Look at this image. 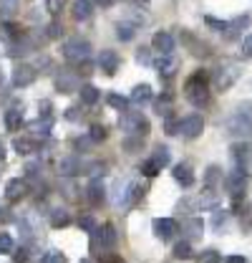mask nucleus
Returning a JSON list of instances; mask_svg holds the SVG:
<instances>
[{
	"mask_svg": "<svg viewBox=\"0 0 252 263\" xmlns=\"http://www.w3.org/2000/svg\"><path fill=\"white\" fill-rule=\"evenodd\" d=\"M184 97L197 109H202V106L209 104V73L207 71L199 68V71H194L189 76L187 84H184Z\"/></svg>",
	"mask_w": 252,
	"mask_h": 263,
	"instance_id": "1",
	"label": "nucleus"
},
{
	"mask_svg": "<svg viewBox=\"0 0 252 263\" xmlns=\"http://www.w3.org/2000/svg\"><path fill=\"white\" fill-rule=\"evenodd\" d=\"M224 127L229 134H235V137H250L252 134V104H240L232 114H229V119L224 122Z\"/></svg>",
	"mask_w": 252,
	"mask_h": 263,
	"instance_id": "2",
	"label": "nucleus"
},
{
	"mask_svg": "<svg viewBox=\"0 0 252 263\" xmlns=\"http://www.w3.org/2000/svg\"><path fill=\"white\" fill-rule=\"evenodd\" d=\"M89 56H91V43L89 41H83V38H68L66 43H63V59L68 61V64H86L89 61Z\"/></svg>",
	"mask_w": 252,
	"mask_h": 263,
	"instance_id": "3",
	"label": "nucleus"
},
{
	"mask_svg": "<svg viewBox=\"0 0 252 263\" xmlns=\"http://www.w3.org/2000/svg\"><path fill=\"white\" fill-rule=\"evenodd\" d=\"M240 73H242L240 66L232 64V61H229V64H220L212 71V86H215L217 91H227V89L240 79Z\"/></svg>",
	"mask_w": 252,
	"mask_h": 263,
	"instance_id": "4",
	"label": "nucleus"
},
{
	"mask_svg": "<svg viewBox=\"0 0 252 263\" xmlns=\"http://www.w3.org/2000/svg\"><path fill=\"white\" fill-rule=\"evenodd\" d=\"M119 124L131 137H146L149 134V119L141 111H126L124 117L119 119Z\"/></svg>",
	"mask_w": 252,
	"mask_h": 263,
	"instance_id": "5",
	"label": "nucleus"
},
{
	"mask_svg": "<svg viewBox=\"0 0 252 263\" xmlns=\"http://www.w3.org/2000/svg\"><path fill=\"white\" fill-rule=\"evenodd\" d=\"M229 155H232V162H235V170H240V172H250V157H252V147L247 142H237V144H232V149H229Z\"/></svg>",
	"mask_w": 252,
	"mask_h": 263,
	"instance_id": "6",
	"label": "nucleus"
},
{
	"mask_svg": "<svg viewBox=\"0 0 252 263\" xmlns=\"http://www.w3.org/2000/svg\"><path fill=\"white\" fill-rule=\"evenodd\" d=\"M224 187H227V193H229V197H232V200H240V197H245V190H247L245 172H240V170L229 172V175L224 177Z\"/></svg>",
	"mask_w": 252,
	"mask_h": 263,
	"instance_id": "7",
	"label": "nucleus"
},
{
	"mask_svg": "<svg viewBox=\"0 0 252 263\" xmlns=\"http://www.w3.org/2000/svg\"><path fill=\"white\" fill-rule=\"evenodd\" d=\"M204 129V119L199 117V114H189L187 119H182L179 122V134L184 137V139H197L199 134Z\"/></svg>",
	"mask_w": 252,
	"mask_h": 263,
	"instance_id": "8",
	"label": "nucleus"
},
{
	"mask_svg": "<svg viewBox=\"0 0 252 263\" xmlns=\"http://www.w3.org/2000/svg\"><path fill=\"white\" fill-rule=\"evenodd\" d=\"M35 76H38V71H35L31 64H18L13 68V86H15V89L31 86L33 81H35Z\"/></svg>",
	"mask_w": 252,
	"mask_h": 263,
	"instance_id": "9",
	"label": "nucleus"
},
{
	"mask_svg": "<svg viewBox=\"0 0 252 263\" xmlns=\"http://www.w3.org/2000/svg\"><path fill=\"white\" fill-rule=\"evenodd\" d=\"M144 195V187H141V182H136V180H129L124 187H121V195L116 200V205H121V208H129V205H134L139 197Z\"/></svg>",
	"mask_w": 252,
	"mask_h": 263,
	"instance_id": "10",
	"label": "nucleus"
},
{
	"mask_svg": "<svg viewBox=\"0 0 252 263\" xmlns=\"http://www.w3.org/2000/svg\"><path fill=\"white\" fill-rule=\"evenodd\" d=\"M56 89H58L61 94H76V91L81 89V81H78V76H76L73 71H61V73L56 76Z\"/></svg>",
	"mask_w": 252,
	"mask_h": 263,
	"instance_id": "11",
	"label": "nucleus"
},
{
	"mask_svg": "<svg viewBox=\"0 0 252 263\" xmlns=\"http://www.w3.org/2000/svg\"><path fill=\"white\" fill-rule=\"evenodd\" d=\"M26 193H28V182H26V177H23V180H20V177L8 180V185H5V200H8V202H18Z\"/></svg>",
	"mask_w": 252,
	"mask_h": 263,
	"instance_id": "12",
	"label": "nucleus"
},
{
	"mask_svg": "<svg viewBox=\"0 0 252 263\" xmlns=\"http://www.w3.org/2000/svg\"><path fill=\"white\" fill-rule=\"evenodd\" d=\"M152 48H154L157 53H161V56H172V53H174V38H172L166 31L154 33V38H152Z\"/></svg>",
	"mask_w": 252,
	"mask_h": 263,
	"instance_id": "13",
	"label": "nucleus"
},
{
	"mask_svg": "<svg viewBox=\"0 0 252 263\" xmlns=\"http://www.w3.org/2000/svg\"><path fill=\"white\" fill-rule=\"evenodd\" d=\"M56 170H58L61 177H76V175L83 172V162L78 157H63V160H58Z\"/></svg>",
	"mask_w": 252,
	"mask_h": 263,
	"instance_id": "14",
	"label": "nucleus"
},
{
	"mask_svg": "<svg viewBox=\"0 0 252 263\" xmlns=\"http://www.w3.org/2000/svg\"><path fill=\"white\" fill-rule=\"evenodd\" d=\"M119 64H121V59H119V53H116V51H109V48H106V51H101V53H98V68H101L103 73H109V76H111V73H116Z\"/></svg>",
	"mask_w": 252,
	"mask_h": 263,
	"instance_id": "15",
	"label": "nucleus"
},
{
	"mask_svg": "<svg viewBox=\"0 0 252 263\" xmlns=\"http://www.w3.org/2000/svg\"><path fill=\"white\" fill-rule=\"evenodd\" d=\"M86 197H89V202H91V205H101V202L106 200V187H103L101 177H94V180L89 182V187H86Z\"/></svg>",
	"mask_w": 252,
	"mask_h": 263,
	"instance_id": "16",
	"label": "nucleus"
},
{
	"mask_svg": "<svg viewBox=\"0 0 252 263\" xmlns=\"http://www.w3.org/2000/svg\"><path fill=\"white\" fill-rule=\"evenodd\" d=\"M177 230L179 228H177V223L172 218H157L154 220V233H157V238H161V240H169Z\"/></svg>",
	"mask_w": 252,
	"mask_h": 263,
	"instance_id": "17",
	"label": "nucleus"
},
{
	"mask_svg": "<svg viewBox=\"0 0 252 263\" xmlns=\"http://www.w3.org/2000/svg\"><path fill=\"white\" fill-rule=\"evenodd\" d=\"M13 149H15L18 155H33V152L40 149V142H38V139H31V137H15V139H13Z\"/></svg>",
	"mask_w": 252,
	"mask_h": 263,
	"instance_id": "18",
	"label": "nucleus"
},
{
	"mask_svg": "<svg viewBox=\"0 0 252 263\" xmlns=\"http://www.w3.org/2000/svg\"><path fill=\"white\" fill-rule=\"evenodd\" d=\"M174 180L182 185V187H192L194 185V172H192V167H189L187 162H179V164H174Z\"/></svg>",
	"mask_w": 252,
	"mask_h": 263,
	"instance_id": "19",
	"label": "nucleus"
},
{
	"mask_svg": "<svg viewBox=\"0 0 252 263\" xmlns=\"http://www.w3.org/2000/svg\"><path fill=\"white\" fill-rule=\"evenodd\" d=\"M129 101L136 104V106L149 104V101H152V86H149V84H139V86H134V91H131Z\"/></svg>",
	"mask_w": 252,
	"mask_h": 263,
	"instance_id": "20",
	"label": "nucleus"
},
{
	"mask_svg": "<svg viewBox=\"0 0 252 263\" xmlns=\"http://www.w3.org/2000/svg\"><path fill=\"white\" fill-rule=\"evenodd\" d=\"M71 10H73V18L76 21H89L94 15V3L91 0H76Z\"/></svg>",
	"mask_w": 252,
	"mask_h": 263,
	"instance_id": "21",
	"label": "nucleus"
},
{
	"mask_svg": "<svg viewBox=\"0 0 252 263\" xmlns=\"http://www.w3.org/2000/svg\"><path fill=\"white\" fill-rule=\"evenodd\" d=\"M177 66H179V61H177L174 56H161V59L157 61V71H159V76H164V79L174 76Z\"/></svg>",
	"mask_w": 252,
	"mask_h": 263,
	"instance_id": "22",
	"label": "nucleus"
},
{
	"mask_svg": "<svg viewBox=\"0 0 252 263\" xmlns=\"http://www.w3.org/2000/svg\"><path fill=\"white\" fill-rule=\"evenodd\" d=\"M141 147H144V137H131V134H126L124 142H121V149H124V152H129V155L141 152Z\"/></svg>",
	"mask_w": 252,
	"mask_h": 263,
	"instance_id": "23",
	"label": "nucleus"
},
{
	"mask_svg": "<svg viewBox=\"0 0 252 263\" xmlns=\"http://www.w3.org/2000/svg\"><path fill=\"white\" fill-rule=\"evenodd\" d=\"M20 122H23V111L18 109V106H13V109H8L5 111V127L13 132V129H18L20 127Z\"/></svg>",
	"mask_w": 252,
	"mask_h": 263,
	"instance_id": "24",
	"label": "nucleus"
},
{
	"mask_svg": "<svg viewBox=\"0 0 252 263\" xmlns=\"http://www.w3.org/2000/svg\"><path fill=\"white\" fill-rule=\"evenodd\" d=\"M152 160H154V162H157L159 167L164 170L166 164L172 162V152H169V147H164V144H157V147H154V155H152Z\"/></svg>",
	"mask_w": 252,
	"mask_h": 263,
	"instance_id": "25",
	"label": "nucleus"
},
{
	"mask_svg": "<svg viewBox=\"0 0 252 263\" xmlns=\"http://www.w3.org/2000/svg\"><path fill=\"white\" fill-rule=\"evenodd\" d=\"M68 223H71V215H68L66 208H56V210L51 213V226H53V228H66Z\"/></svg>",
	"mask_w": 252,
	"mask_h": 263,
	"instance_id": "26",
	"label": "nucleus"
},
{
	"mask_svg": "<svg viewBox=\"0 0 252 263\" xmlns=\"http://www.w3.org/2000/svg\"><path fill=\"white\" fill-rule=\"evenodd\" d=\"M78 94H81V101H83L86 106H94L96 101H98V97H101V94H98V89H96V86H91V84L81 86V89H78Z\"/></svg>",
	"mask_w": 252,
	"mask_h": 263,
	"instance_id": "27",
	"label": "nucleus"
},
{
	"mask_svg": "<svg viewBox=\"0 0 252 263\" xmlns=\"http://www.w3.org/2000/svg\"><path fill=\"white\" fill-rule=\"evenodd\" d=\"M250 23H252V18L247 15V13H245V15H237L235 21H229V23H227V31H229V35H235V33L245 31Z\"/></svg>",
	"mask_w": 252,
	"mask_h": 263,
	"instance_id": "28",
	"label": "nucleus"
},
{
	"mask_svg": "<svg viewBox=\"0 0 252 263\" xmlns=\"http://www.w3.org/2000/svg\"><path fill=\"white\" fill-rule=\"evenodd\" d=\"M172 256H174V261H189V258H192V246H189V240H179V243L174 246Z\"/></svg>",
	"mask_w": 252,
	"mask_h": 263,
	"instance_id": "29",
	"label": "nucleus"
},
{
	"mask_svg": "<svg viewBox=\"0 0 252 263\" xmlns=\"http://www.w3.org/2000/svg\"><path fill=\"white\" fill-rule=\"evenodd\" d=\"M202 228H204V226H202V220H199V218H189L187 223L182 226V230L187 233L189 238H202Z\"/></svg>",
	"mask_w": 252,
	"mask_h": 263,
	"instance_id": "30",
	"label": "nucleus"
},
{
	"mask_svg": "<svg viewBox=\"0 0 252 263\" xmlns=\"http://www.w3.org/2000/svg\"><path fill=\"white\" fill-rule=\"evenodd\" d=\"M204 182H207V187H212V190H215L217 182H222V170L217 167V164L207 167V172H204Z\"/></svg>",
	"mask_w": 252,
	"mask_h": 263,
	"instance_id": "31",
	"label": "nucleus"
},
{
	"mask_svg": "<svg viewBox=\"0 0 252 263\" xmlns=\"http://www.w3.org/2000/svg\"><path fill=\"white\" fill-rule=\"evenodd\" d=\"M182 38H184V43L192 48V53H194V56H207V53H209V51H207V46H204V43H197L189 33H182Z\"/></svg>",
	"mask_w": 252,
	"mask_h": 263,
	"instance_id": "32",
	"label": "nucleus"
},
{
	"mask_svg": "<svg viewBox=\"0 0 252 263\" xmlns=\"http://www.w3.org/2000/svg\"><path fill=\"white\" fill-rule=\"evenodd\" d=\"M139 172H141L144 177H157L159 172H161V167H159V164L149 157V160H144V162L139 164Z\"/></svg>",
	"mask_w": 252,
	"mask_h": 263,
	"instance_id": "33",
	"label": "nucleus"
},
{
	"mask_svg": "<svg viewBox=\"0 0 252 263\" xmlns=\"http://www.w3.org/2000/svg\"><path fill=\"white\" fill-rule=\"evenodd\" d=\"M94 144L96 142L89 134H81V137L73 139V149H76V152H89V149H94Z\"/></svg>",
	"mask_w": 252,
	"mask_h": 263,
	"instance_id": "34",
	"label": "nucleus"
},
{
	"mask_svg": "<svg viewBox=\"0 0 252 263\" xmlns=\"http://www.w3.org/2000/svg\"><path fill=\"white\" fill-rule=\"evenodd\" d=\"M134 35H136V28H134L131 23H119V26H116V38H119V41L126 43V41H131Z\"/></svg>",
	"mask_w": 252,
	"mask_h": 263,
	"instance_id": "35",
	"label": "nucleus"
},
{
	"mask_svg": "<svg viewBox=\"0 0 252 263\" xmlns=\"http://www.w3.org/2000/svg\"><path fill=\"white\" fill-rule=\"evenodd\" d=\"M51 127H53L51 119H38V122H33L31 129L35 132V134H40V137H48V134H51Z\"/></svg>",
	"mask_w": 252,
	"mask_h": 263,
	"instance_id": "36",
	"label": "nucleus"
},
{
	"mask_svg": "<svg viewBox=\"0 0 252 263\" xmlns=\"http://www.w3.org/2000/svg\"><path fill=\"white\" fill-rule=\"evenodd\" d=\"M35 180H40V164L28 162L26 164V182H35Z\"/></svg>",
	"mask_w": 252,
	"mask_h": 263,
	"instance_id": "37",
	"label": "nucleus"
},
{
	"mask_svg": "<svg viewBox=\"0 0 252 263\" xmlns=\"http://www.w3.org/2000/svg\"><path fill=\"white\" fill-rule=\"evenodd\" d=\"M157 114H159V117H164V119L172 114V99H169V97L159 99V101H157Z\"/></svg>",
	"mask_w": 252,
	"mask_h": 263,
	"instance_id": "38",
	"label": "nucleus"
},
{
	"mask_svg": "<svg viewBox=\"0 0 252 263\" xmlns=\"http://www.w3.org/2000/svg\"><path fill=\"white\" fill-rule=\"evenodd\" d=\"M106 101H109V106H114V109H119V111H126V104H129V99L119 97V94H109Z\"/></svg>",
	"mask_w": 252,
	"mask_h": 263,
	"instance_id": "39",
	"label": "nucleus"
},
{
	"mask_svg": "<svg viewBox=\"0 0 252 263\" xmlns=\"http://www.w3.org/2000/svg\"><path fill=\"white\" fill-rule=\"evenodd\" d=\"M15 246H13V238L8 233H0V253H13Z\"/></svg>",
	"mask_w": 252,
	"mask_h": 263,
	"instance_id": "40",
	"label": "nucleus"
},
{
	"mask_svg": "<svg viewBox=\"0 0 252 263\" xmlns=\"http://www.w3.org/2000/svg\"><path fill=\"white\" fill-rule=\"evenodd\" d=\"M78 228H81V230H86V233H91V230H96L98 226H96L94 215H83V218L78 220Z\"/></svg>",
	"mask_w": 252,
	"mask_h": 263,
	"instance_id": "41",
	"label": "nucleus"
},
{
	"mask_svg": "<svg viewBox=\"0 0 252 263\" xmlns=\"http://www.w3.org/2000/svg\"><path fill=\"white\" fill-rule=\"evenodd\" d=\"M222 256L217 253V251H204L202 256H199V263H220Z\"/></svg>",
	"mask_w": 252,
	"mask_h": 263,
	"instance_id": "42",
	"label": "nucleus"
},
{
	"mask_svg": "<svg viewBox=\"0 0 252 263\" xmlns=\"http://www.w3.org/2000/svg\"><path fill=\"white\" fill-rule=\"evenodd\" d=\"M0 10H3L5 15H13V13L18 10V0H0Z\"/></svg>",
	"mask_w": 252,
	"mask_h": 263,
	"instance_id": "43",
	"label": "nucleus"
},
{
	"mask_svg": "<svg viewBox=\"0 0 252 263\" xmlns=\"http://www.w3.org/2000/svg\"><path fill=\"white\" fill-rule=\"evenodd\" d=\"M204 23H207L209 28H215V31H220V33H224V31H227V23H224V21H217V18H212V15H207V18H204Z\"/></svg>",
	"mask_w": 252,
	"mask_h": 263,
	"instance_id": "44",
	"label": "nucleus"
},
{
	"mask_svg": "<svg viewBox=\"0 0 252 263\" xmlns=\"http://www.w3.org/2000/svg\"><path fill=\"white\" fill-rule=\"evenodd\" d=\"M89 137H91L96 144H98V142H103V139H106V129H103V127H98V124H94V127H91V132H89Z\"/></svg>",
	"mask_w": 252,
	"mask_h": 263,
	"instance_id": "45",
	"label": "nucleus"
},
{
	"mask_svg": "<svg viewBox=\"0 0 252 263\" xmlns=\"http://www.w3.org/2000/svg\"><path fill=\"white\" fill-rule=\"evenodd\" d=\"M149 51H152V48H144V46H141V48L136 51V61H139V64H152V53H149Z\"/></svg>",
	"mask_w": 252,
	"mask_h": 263,
	"instance_id": "46",
	"label": "nucleus"
},
{
	"mask_svg": "<svg viewBox=\"0 0 252 263\" xmlns=\"http://www.w3.org/2000/svg\"><path fill=\"white\" fill-rule=\"evenodd\" d=\"M61 261H63V256L58 251H48V253L40 258V263H61Z\"/></svg>",
	"mask_w": 252,
	"mask_h": 263,
	"instance_id": "47",
	"label": "nucleus"
},
{
	"mask_svg": "<svg viewBox=\"0 0 252 263\" xmlns=\"http://www.w3.org/2000/svg\"><path fill=\"white\" fill-rule=\"evenodd\" d=\"M224 223H227V210H217L215 218H212V226L220 228V226H224Z\"/></svg>",
	"mask_w": 252,
	"mask_h": 263,
	"instance_id": "48",
	"label": "nucleus"
},
{
	"mask_svg": "<svg viewBox=\"0 0 252 263\" xmlns=\"http://www.w3.org/2000/svg\"><path fill=\"white\" fill-rule=\"evenodd\" d=\"M164 129H166V134H179V122H174V119H169V117H166Z\"/></svg>",
	"mask_w": 252,
	"mask_h": 263,
	"instance_id": "49",
	"label": "nucleus"
},
{
	"mask_svg": "<svg viewBox=\"0 0 252 263\" xmlns=\"http://www.w3.org/2000/svg\"><path fill=\"white\" fill-rule=\"evenodd\" d=\"M58 35H61V23H56V21H53V23L48 26V33H46V38H58Z\"/></svg>",
	"mask_w": 252,
	"mask_h": 263,
	"instance_id": "50",
	"label": "nucleus"
},
{
	"mask_svg": "<svg viewBox=\"0 0 252 263\" xmlns=\"http://www.w3.org/2000/svg\"><path fill=\"white\" fill-rule=\"evenodd\" d=\"M13 261H15V263H26V261H28V251H26V248L15 251V253H13Z\"/></svg>",
	"mask_w": 252,
	"mask_h": 263,
	"instance_id": "51",
	"label": "nucleus"
},
{
	"mask_svg": "<svg viewBox=\"0 0 252 263\" xmlns=\"http://www.w3.org/2000/svg\"><path fill=\"white\" fill-rule=\"evenodd\" d=\"M242 51H245V56H250L252 59V33L250 35H245V41H242Z\"/></svg>",
	"mask_w": 252,
	"mask_h": 263,
	"instance_id": "52",
	"label": "nucleus"
},
{
	"mask_svg": "<svg viewBox=\"0 0 252 263\" xmlns=\"http://www.w3.org/2000/svg\"><path fill=\"white\" fill-rule=\"evenodd\" d=\"M101 263H124L119 256H114V253H101Z\"/></svg>",
	"mask_w": 252,
	"mask_h": 263,
	"instance_id": "53",
	"label": "nucleus"
},
{
	"mask_svg": "<svg viewBox=\"0 0 252 263\" xmlns=\"http://www.w3.org/2000/svg\"><path fill=\"white\" fill-rule=\"evenodd\" d=\"M61 5H63V0H48V5H46V8H48V13H58V10H61Z\"/></svg>",
	"mask_w": 252,
	"mask_h": 263,
	"instance_id": "54",
	"label": "nucleus"
},
{
	"mask_svg": "<svg viewBox=\"0 0 252 263\" xmlns=\"http://www.w3.org/2000/svg\"><path fill=\"white\" fill-rule=\"evenodd\" d=\"M78 117H81V114H78V109H76V106H71V109L66 111V119H78Z\"/></svg>",
	"mask_w": 252,
	"mask_h": 263,
	"instance_id": "55",
	"label": "nucleus"
},
{
	"mask_svg": "<svg viewBox=\"0 0 252 263\" xmlns=\"http://www.w3.org/2000/svg\"><path fill=\"white\" fill-rule=\"evenodd\" d=\"M227 263H247V261H245L242 256H229V258H227Z\"/></svg>",
	"mask_w": 252,
	"mask_h": 263,
	"instance_id": "56",
	"label": "nucleus"
},
{
	"mask_svg": "<svg viewBox=\"0 0 252 263\" xmlns=\"http://www.w3.org/2000/svg\"><path fill=\"white\" fill-rule=\"evenodd\" d=\"M91 3H98V5H111L114 0H91Z\"/></svg>",
	"mask_w": 252,
	"mask_h": 263,
	"instance_id": "57",
	"label": "nucleus"
},
{
	"mask_svg": "<svg viewBox=\"0 0 252 263\" xmlns=\"http://www.w3.org/2000/svg\"><path fill=\"white\" fill-rule=\"evenodd\" d=\"M3 160H5V149H3V144H0V164H3Z\"/></svg>",
	"mask_w": 252,
	"mask_h": 263,
	"instance_id": "58",
	"label": "nucleus"
},
{
	"mask_svg": "<svg viewBox=\"0 0 252 263\" xmlns=\"http://www.w3.org/2000/svg\"><path fill=\"white\" fill-rule=\"evenodd\" d=\"M136 3H146V0H136Z\"/></svg>",
	"mask_w": 252,
	"mask_h": 263,
	"instance_id": "59",
	"label": "nucleus"
},
{
	"mask_svg": "<svg viewBox=\"0 0 252 263\" xmlns=\"http://www.w3.org/2000/svg\"><path fill=\"white\" fill-rule=\"evenodd\" d=\"M0 213H3V210H0Z\"/></svg>",
	"mask_w": 252,
	"mask_h": 263,
	"instance_id": "60",
	"label": "nucleus"
}]
</instances>
